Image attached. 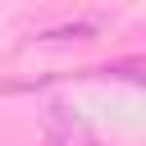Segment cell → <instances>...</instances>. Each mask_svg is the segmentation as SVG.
<instances>
[{
	"mask_svg": "<svg viewBox=\"0 0 146 146\" xmlns=\"http://www.w3.org/2000/svg\"><path fill=\"white\" fill-rule=\"evenodd\" d=\"M41 146H100V141H96V132H91L73 110L50 105V110H46V141H41Z\"/></svg>",
	"mask_w": 146,
	"mask_h": 146,
	"instance_id": "1",
	"label": "cell"
},
{
	"mask_svg": "<svg viewBox=\"0 0 146 146\" xmlns=\"http://www.w3.org/2000/svg\"><path fill=\"white\" fill-rule=\"evenodd\" d=\"M100 32V23L96 18H87V23H68V27H50V32H41L36 41L41 46H59V41H91Z\"/></svg>",
	"mask_w": 146,
	"mask_h": 146,
	"instance_id": "2",
	"label": "cell"
}]
</instances>
